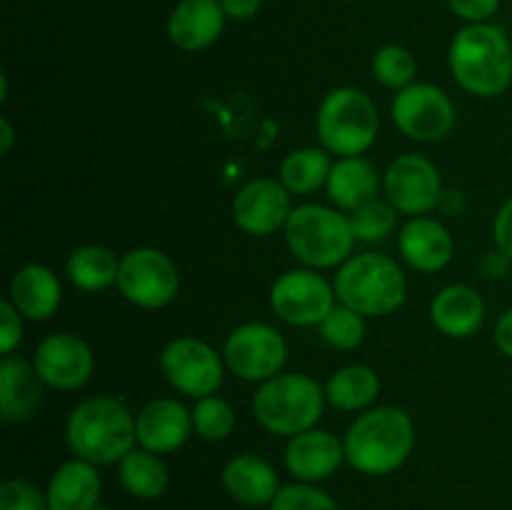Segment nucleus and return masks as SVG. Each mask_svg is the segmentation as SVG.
<instances>
[{
    "label": "nucleus",
    "mask_w": 512,
    "mask_h": 510,
    "mask_svg": "<svg viewBox=\"0 0 512 510\" xmlns=\"http://www.w3.org/2000/svg\"><path fill=\"white\" fill-rule=\"evenodd\" d=\"M65 440L75 458L93 465L120 463L138 443L135 415L110 395L85 398L68 415Z\"/></svg>",
    "instance_id": "nucleus-1"
},
{
    "label": "nucleus",
    "mask_w": 512,
    "mask_h": 510,
    "mask_svg": "<svg viewBox=\"0 0 512 510\" xmlns=\"http://www.w3.org/2000/svg\"><path fill=\"white\" fill-rule=\"evenodd\" d=\"M450 70L463 90L478 98L503 95L512 83V43L490 23L465 25L450 43Z\"/></svg>",
    "instance_id": "nucleus-2"
},
{
    "label": "nucleus",
    "mask_w": 512,
    "mask_h": 510,
    "mask_svg": "<svg viewBox=\"0 0 512 510\" xmlns=\"http://www.w3.org/2000/svg\"><path fill=\"white\" fill-rule=\"evenodd\" d=\"M345 458L363 475H390L403 468L415 445V425L405 410L380 405L350 425Z\"/></svg>",
    "instance_id": "nucleus-3"
},
{
    "label": "nucleus",
    "mask_w": 512,
    "mask_h": 510,
    "mask_svg": "<svg viewBox=\"0 0 512 510\" xmlns=\"http://www.w3.org/2000/svg\"><path fill=\"white\" fill-rule=\"evenodd\" d=\"M335 295L360 315H390L405 303L408 280L395 260L380 253H360L345 260L335 275Z\"/></svg>",
    "instance_id": "nucleus-4"
},
{
    "label": "nucleus",
    "mask_w": 512,
    "mask_h": 510,
    "mask_svg": "<svg viewBox=\"0 0 512 510\" xmlns=\"http://www.w3.org/2000/svg\"><path fill=\"white\" fill-rule=\"evenodd\" d=\"M325 388L300 373L265 380L253 398L258 423L275 435H300L323 418Z\"/></svg>",
    "instance_id": "nucleus-5"
},
{
    "label": "nucleus",
    "mask_w": 512,
    "mask_h": 510,
    "mask_svg": "<svg viewBox=\"0 0 512 510\" xmlns=\"http://www.w3.org/2000/svg\"><path fill=\"white\" fill-rule=\"evenodd\" d=\"M285 240L300 263L310 268H333L350 258L355 233L350 218L325 205H300L285 223Z\"/></svg>",
    "instance_id": "nucleus-6"
},
{
    "label": "nucleus",
    "mask_w": 512,
    "mask_h": 510,
    "mask_svg": "<svg viewBox=\"0 0 512 510\" xmlns=\"http://www.w3.org/2000/svg\"><path fill=\"white\" fill-rule=\"evenodd\" d=\"M318 138L323 150L343 158L363 155L378 138L380 118L375 103L358 88H335L318 108Z\"/></svg>",
    "instance_id": "nucleus-7"
},
{
    "label": "nucleus",
    "mask_w": 512,
    "mask_h": 510,
    "mask_svg": "<svg viewBox=\"0 0 512 510\" xmlns=\"http://www.w3.org/2000/svg\"><path fill=\"white\" fill-rule=\"evenodd\" d=\"M118 288L133 305L145 310L165 308L175 300L180 275L173 260L155 248H135L120 260Z\"/></svg>",
    "instance_id": "nucleus-8"
},
{
    "label": "nucleus",
    "mask_w": 512,
    "mask_h": 510,
    "mask_svg": "<svg viewBox=\"0 0 512 510\" xmlns=\"http://www.w3.org/2000/svg\"><path fill=\"white\" fill-rule=\"evenodd\" d=\"M390 115L400 133L420 143L443 140L455 125L453 100L433 83H413L398 90Z\"/></svg>",
    "instance_id": "nucleus-9"
},
{
    "label": "nucleus",
    "mask_w": 512,
    "mask_h": 510,
    "mask_svg": "<svg viewBox=\"0 0 512 510\" xmlns=\"http://www.w3.org/2000/svg\"><path fill=\"white\" fill-rule=\"evenodd\" d=\"M225 363L238 378L265 383L275 378L288 360L283 335L265 323H245L225 340Z\"/></svg>",
    "instance_id": "nucleus-10"
},
{
    "label": "nucleus",
    "mask_w": 512,
    "mask_h": 510,
    "mask_svg": "<svg viewBox=\"0 0 512 510\" xmlns=\"http://www.w3.org/2000/svg\"><path fill=\"white\" fill-rule=\"evenodd\" d=\"M160 368L165 380L178 393L190 398H208L223 383L220 355L198 338H175L160 353Z\"/></svg>",
    "instance_id": "nucleus-11"
},
{
    "label": "nucleus",
    "mask_w": 512,
    "mask_h": 510,
    "mask_svg": "<svg viewBox=\"0 0 512 510\" xmlns=\"http://www.w3.org/2000/svg\"><path fill=\"white\" fill-rule=\"evenodd\" d=\"M335 288L315 270H288L270 290L275 315L290 325H320L335 308Z\"/></svg>",
    "instance_id": "nucleus-12"
},
{
    "label": "nucleus",
    "mask_w": 512,
    "mask_h": 510,
    "mask_svg": "<svg viewBox=\"0 0 512 510\" xmlns=\"http://www.w3.org/2000/svg\"><path fill=\"white\" fill-rule=\"evenodd\" d=\"M383 190L388 203L405 215L430 213L443 198V183L440 173L423 155H400L388 165L383 175Z\"/></svg>",
    "instance_id": "nucleus-13"
},
{
    "label": "nucleus",
    "mask_w": 512,
    "mask_h": 510,
    "mask_svg": "<svg viewBox=\"0 0 512 510\" xmlns=\"http://www.w3.org/2000/svg\"><path fill=\"white\" fill-rule=\"evenodd\" d=\"M45 385L55 390H75L93 375V353L88 343L73 333H53L40 340L33 358Z\"/></svg>",
    "instance_id": "nucleus-14"
},
{
    "label": "nucleus",
    "mask_w": 512,
    "mask_h": 510,
    "mask_svg": "<svg viewBox=\"0 0 512 510\" xmlns=\"http://www.w3.org/2000/svg\"><path fill=\"white\" fill-rule=\"evenodd\" d=\"M290 195L280 180L255 178L233 200V220L248 235H270L290 218Z\"/></svg>",
    "instance_id": "nucleus-15"
},
{
    "label": "nucleus",
    "mask_w": 512,
    "mask_h": 510,
    "mask_svg": "<svg viewBox=\"0 0 512 510\" xmlns=\"http://www.w3.org/2000/svg\"><path fill=\"white\" fill-rule=\"evenodd\" d=\"M345 458V443H340L328 430L310 428L293 435L285 448V465L300 483H320L338 473Z\"/></svg>",
    "instance_id": "nucleus-16"
},
{
    "label": "nucleus",
    "mask_w": 512,
    "mask_h": 510,
    "mask_svg": "<svg viewBox=\"0 0 512 510\" xmlns=\"http://www.w3.org/2000/svg\"><path fill=\"white\" fill-rule=\"evenodd\" d=\"M190 430H193V415L180 400L173 398L153 400L135 418V435H138L140 448L158 455L178 450L188 440Z\"/></svg>",
    "instance_id": "nucleus-17"
},
{
    "label": "nucleus",
    "mask_w": 512,
    "mask_h": 510,
    "mask_svg": "<svg viewBox=\"0 0 512 510\" xmlns=\"http://www.w3.org/2000/svg\"><path fill=\"white\" fill-rule=\"evenodd\" d=\"M225 28L220 0H180L168 18V35L175 48L198 53L210 48Z\"/></svg>",
    "instance_id": "nucleus-18"
},
{
    "label": "nucleus",
    "mask_w": 512,
    "mask_h": 510,
    "mask_svg": "<svg viewBox=\"0 0 512 510\" xmlns=\"http://www.w3.org/2000/svg\"><path fill=\"white\" fill-rule=\"evenodd\" d=\"M405 263L420 273H438L453 258V238L448 228L433 218H413L403 225L398 238Z\"/></svg>",
    "instance_id": "nucleus-19"
},
{
    "label": "nucleus",
    "mask_w": 512,
    "mask_h": 510,
    "mask_svg": "<svg viewBox=\"0 0 512 510\" xmlns=\"http://www.w3.org/2000/svg\"><path fill=\"white\" fill-rule=\"evenodd\" d=\"M43 378L28 360L5 355L0 363V415L5 423H23L40 405Z\"/></svg>",
    "instance_id": "nucleus-20"
},
{
    "label": "nucleus",
    "mask_w": 512,
    "mask_h": 510,
    "mask_svg": "<svg viewBox=\"0 0 512 510\" xmlns=\"http://www.w3.org/2000/svg\"><path fill=\"white\" fill-rule=\"evenodd\" d=\"M430 320L448 338H470L485 320V303L470 285H448L430 303Z\"/></svg>",
    "instance_id": "nucleus-21"
},
{
    "label": "nucleus",
    "mask_w": 512,
    "mask_h": 510,
    "mask_svg": "<svg viewBox=\"0 0 512 510\" xmlns=\"http://www.w3.org/2000/svg\"><path fill=\"white\" fill-rule=\"evenodd\" d=\"M223 488L238 503L258 508L270 505L280 493V480L273 465L258 455H238L223 468Z\"/></svg>",
    "instance_id": "nucleus-22"
},
{
    "label": "nucleus",
    "mask_w": 512,
    "mask_h": 510,
    "mask_svg": "<svg viewBox=\"0 0 512 510\" xmlns=\"http://www.w3.org/2000/svg\"><path fill=\"white\" fill-rule=\"evenodd\" d=\"M100 475L88 460H68L50 478L45 498L48 510H93L100 505Z\"/></svg>",
    "instance_id": "nucleus-23"
},
{
    "label": "nucleus",
    "mask_w": 512,
    "mask_h": 510,
    "mask_svg": "<svg viewBox=\"0 0 512 510\" xmlns=\"http://www.w3.org/2000/svg\"><path fill=\"white\" fill-rule=\"evenodd\" d=\"M60 298L63 290L58 275L45 265H25L10 283V303L20 310L23 318L48 320L60 308Z\"/></svg>",
    "instance_id": "nucleus-24"
},
{
    "label": "nucleus",
    "mask_w": 512,
    "mask_h": 510,
    "mask_svg": "<svg viewBox=\"0 0 512 510\" xmlns=\"http://www.w3.org/2000/svg\"><path fill=\"white\" fill-rule=\"evenodd\" d=\"M328 195L340 210H358L360 205L378 198L380 175L370 160L353 155V158H340L333 165L328 178Z\"/></svg>",
    "instance_id": "nucleus-25"
},
{
    "label": "nucleus",
    "mask_w": 512,
    "mask_h": 510,
    "mask_svg": "<svg viewBox=\"0 0 512 510\" xmlns=\"http://www.w3.org/2000/svg\"><path fill=\"white\" fill-rule=\"evenodd\" d=\"M380 378L368 365H345L325 383V400L338 410H363L378 398Z\"/></svg>",
    "instance_id": "nucleus-26"
},
{
    "label": "nucleus",
    "mask_w": 512,
    "mask_h": 510,
    "mask_svg": "<svg viewBox=\"0 0 512 510\" xmlns=\"http://www.w3.org/2000/svg\"><path fill=\"white\" fill-rule=\"evenodd\" d=\"M65 270L75 288L95 293V290H105L108 285L118 283L120 260L115 258L113 250L103 245H83L70 253Z\"/></svg>",
    "instance_id": "nucleus-27"
},
{
    "label": "nucleus",
    "mask_w": 512,
    "mask_h": 510,
    "mask_svg": "<svg viewBox=\"0 0 512 510\" xmlns=\"http://www.w3.org/2000/svg\"><path fill=\"white\" fill-rule=\"evenodd\" d=\"M120 485L138 500H155L168 488V468L163 458L150 450H130L120 460Z\"/></svg>",
    "instance_id": "nucleus-28"
},
{
    "label": "nucleus",
    "mask_w": 512,
    "mask_h": 510,
    "mask_svg": "<svg viewBox=\"0 0 512 510\" xmlns=\"http://www.w3.org/2000/svg\"><path fill=\"white\" fill-rule=\"evenodd\" d=\"M330 170L333 165H330L328 150L300 148L285 155L283 165H280V183L288 188V193L308 195L328 183Z\"/></svg>",
    "instance_id": "nucleus-29"
},
{
    "label": "nucleus",
    "mask_w": 512,
    "mask_h": 510,
    "mask_svg": "<svg viewBox=\"0 0 512 510\" xmlns=\"http://www.w3.org/2000/svg\"><path fill=\"white\" fill-rule=\"evenodd\" d=\"M418 63L408 48L398 43H388L375 50L373 55V75L380 85L390 90H403L413 85Z\"/></svg>",
    "instance_id": "nucleus-30"
},
{
    "label": "nucleus",
    "mask_w": 512,
    "mask_h": 510,
    "mask_svg": "<svg viewBox=\"0 0 512 510\" xmlns=\"http://www.w3.org/2000/svg\"><path fill=\"white\" fill-rule=\"evenodd\" d=\"M395 223H398V210L378 198L350 213V225H353L355 240H360V243L385 240L395 230Z\"/></svg>",
    "instance_id": "nucleus-31"
},
{
    "label": "nucleus",
    "mask_w": 512,
    "mask_h": 510,
    "mask_svg": "<svg viewBox=\"0 0 512 510\" xmlns=\"http://www.w3.org/2000/svg\"><path fill=\"white\" fill-rule=\"evenodd\" d=\"M320 335L328 345L338 350H353L363 343L365 338V323L363 315L358 310L348 308V305H335L325 320L320 323Z\"/></svg>",
    "instance_id": "nucleus-32"
},
{
    "label": "nucleus",
    "mask_w": 512,
    "mask_h": 510,
    "mask_svg": "<svg viewBox=\"0 0 512 510\" xmlns=\"http://www.w3.org/2000/svg\"><path fill=\"white\" fill-rule=\"evenodd\" d=\"M193 428L198 430L200 438L210 440H225L235 428V410L230 408L228 400L218 398V395H208L200 398L193 408Z\"/></svg>",
    "instance_id": "nucleus-33"
},
{
    "label": "nucleus",
    "mask_w": 512,
    "mask_h": 510,
    "mask_svg": "<svg viewBox=\"0 0 512 510\" xmlns=\"http://www.w3.org/2000/svg\"><path fill=\"white\" fill-rule=\"evenodd\" d=\"M270 510H340V505L335 503L333 495L315 485L295 483L280 488V493L270 503Z\"/></svg>",
    "instance_id": "nucleus-34"
},
{
    "label": "nucleus",
    "mask_w": 512,
    "mask_h": 510,
    "mask_svg": "<svg viewBox=\"0 0 512 510\" xmlns=\"http://www.w3.org/2000/svg\"><path fill=\"white\" fill-rule=\"evenodd\" d=\"M0 510H48V498L28 480H5L0 485Z\"/></svg>",
    "instance_id": "nucleus-35"
},
{
    "label": "nucleus",
    "mask_w": 512,
    "mask_h": 510,
    "mask_svg": "<svg viewBox=\"0 0 512 510\" xmlns=\"http://www.w3.org/2000/svg\"><path fill=\"white\" fill-rule=\"evenodd\" d=\"M23 315L10 300L0 303V353L10 355L23 338Z\"/></svg>",
    "instance_id": "nucleus-36"
},
{
    "label": "nucleus",
    "mask_w": 512,
    "mask_h": 510,
    "mask_svg": "<svg viewBox=\"0 0 512 510\" xmlns=\"http://www.w3.org/2000/svg\"><path fill=\"white\" fill-rule=\"evenodd\" d=\"M450 10H453L458 18L473 23H488V18H493L500 8V0H448Z\"/></svg>",
    "instance_id": "nucleus-37"
},
{
    "label": "nucleus",
    "mask_w": 512,
    "mask_h": 510,
    "mask_svg": "<svg viewBox=\"0 0 512 510\" xmlns=\"http://www.w3.org/2000/svg\"><path fill=\"white\" fill-rule=\"evenodd\" d=\"M493 238L498 250H503V253L512 260V198L498 210V215H495Z\"/></svg>",
    "instance_id": "nucleus-38"
},
{
    "label": "nucleus",
    "mask_w": 512,
    "mask_h": 510,
    "mask_svg": "<svg viewBox=\"0 0 512 510\" xmlns=\"http://www.w3.org/2000/svg\"><path fill=\"white\" fill-rule=\"evenodd\" d=\"M225 18L230 20H250L260 10L263 0H220Z\"/></svg>",
    "instance_id": "nucleus-39"
},
{
    "label": "nucleus",
    "mask_w": 512,
    "mask_h": 510,
    "mask_svg": "<svg viewBox=\"0 0 512 510\" xmlns=\"http://www.w3.org/2000/svg\"><path fill=\"white\" fill-rule=\"evenodd\" d=\"M510 263H512V260L503 253V250H493V253L485 255L483 263H480V268H483L485 278L498 280V278H505V275H508Z\"/></svg>",
    "instance_id": "nucleus-40"
},
{
    "label": "nucleus",
    "mask_w": 512,
    "mask_h": 510,
    "mask_svg": "<svg viewBox=\"0 0 512 510\" xmlns=\"http://www.w3.org/2000/svg\"><path fill=\"white\" fill-rule=\"evenodd\" d=\"M495 345L500 348V353L512 358V308L505 310L495 325Z\"/></svg>",
    "instance_id": "nucleus-41"
},
{
    "label": "nucleus",
    "mask_w": 512,
    "mask_h": 510,
    "mask_svg": "<svg viewBox=\"0 0 512 510\" xmlns=\"http://www.w3.org/2000/svg\"><path fill=\"white\" fill-rule=\"evenodd\" d=\"M13 148V125L8 118H0V155H8Z\"/></svg>",
    "instance_id": "nucleus-42"
},
{
    "label": "nucleus",
    "mask_w": 512,
    "mask_h": 510,
    "mask_svg": "<svg viewBox=\"0 0 512 510\" xmlns=\"http://www.w3.org/2000/svg\"><path fill=\"white\" fill-rule=\"evenodd\" d=\"M93 510H113V508H108V505H95Z\"/></svg>",
    "instance_id": "nucleus-43"
}]
</instances>
